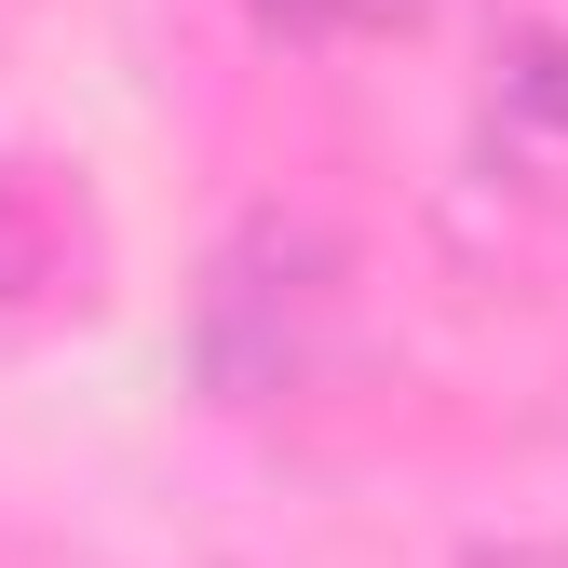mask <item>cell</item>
<instances>
[{"label":"cell","instance_id":"1","mask_svg":"<svg viewBox=\"0 0 568 568\" xmlns=\"http://www.w3.org/2000/svg\"><path fill=\"white\" fill-rule=\"evenodd\" d=\"M487 150L515 176H568V41H515L487 82Z\"/></svg>","mask_w":568,"mask_h":568},{"label":"cell","instance_id":"2","mask_svg":"<svg viewBox=\"0 0 568 568\" xmlns=\"http://www.w3.org/2000/svg\"><path fill=\"white\" fill-rule=\"evenodd\" d=\"M244 14H257L271 41H338V28H352V0H244Z\"/></svg>","mask_w":568,"mask_h":568},{"label":"cell","instance_id":"3","mask_svg":"<svg viewBox=\"0 0 568 568\" xmlns=\"http://www.w3.org/2000/svg\"><path fill=\"white\" fill-rule=\"evenodd\" d=\"M434 0H352V28H419Z\"/></svg>","mask_w":568,"mask_h":568}]
</instances>
